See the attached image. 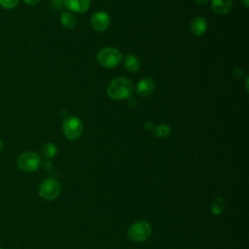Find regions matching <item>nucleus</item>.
<instances>
[{"label":"nucleus","mask_w":249,"mask_h":249,"mask_svg":"<svg viewBox=\"0 0 249 249\" xmlns=\"http://www.w3.org/2000/svg\"><path fill=\"white\" fill-rule=\"evenodd\" d=\"M122 58H123L122 53L118 49L112 48V47H106L99 50L96 55V59L98 63L105 68L116 67L121 62Z\"/></svg>","instance_id":"obj_2"},{"label":"nucleus","mask_w":249,"mask_h":249,"mask_svg":"<svg viewBox=\"0 0 249 249\" xmlns=\"http://www.w3.org/2000/svg\"><path fill=\"white\" fill-rule=\"evenodd\" d=\"M41 158L35 152H24L18 159V167L24 172H34L41 166Z\"/></svg>","instance_id":"obj_6"},{"label":"nucleus","mask_w":249,"mask_h":249,"mask_svg":"<svg viewBox=\"0 0 249 249\" xmlns=\"http://www.w3.org/2000/svg\"><path fill=\"white\" fill-rule=\"evenodd\" d=\"M60 23L66 29H72L77 24V18L71 12H62L60 15Z\"/></svg>","instance_id":"obj_12"},{"label":"nucleus","mask_w":249,"mask_h":249,"mask_svg":"<svg viewBox=\"0 0 249 249\" xmlns=\"http://www.w3.org/2000/svg\"><path fill=\"white\" fill-rule=\"evenodd\" d=\"M156 85L153 79L151 78H144L140 80L136 86V92L139 96L145 97L153 93L155 90Z\"/></svg>","instance_id":"obj_8"},{"label":"nucleus","mask_w":249,"mask_h":249,"mask_svg":"<svg viewBox=\"0 0 249 249\" xmlns=\"http://www.w3.org/2000/svg\"><path fill=\"white\" fill-rule=\"evenodd\" d=\"M153 132H154V134L156 136L162 138V137L168 136L170 134V132H171V129H170L169 125L161 124H159L156 127H153Z\"/></svg>","instance_id":"obj_16"},{"label":"nucleus","mask_w":249,"mask_h":249,"mask_svg":"<svg viewBox=\"0 0 249 249\" xmlns=\"http://www.w3.org/2000/svg\"><path fill=\"white\" fill-rule=\"evenodd\" d=\"M133 91V85L125 77H118L111 81L107 88V94L111 99L123 100L129 98Z\"/></svg>","instance_id":"obj_1"},{"label":"nucleus","mask_w":249,"mask_h":249,"mask_svg":"<svg viewBox=\"0 0 249 249\" xmlns=\"http://www.w3.org/2000/svg\"><path fill=\"white\" fill-rule=\"evenodd\" d=\"M144 127L145 129H153V124L151 122H146L144 124Z\"/></svg>","instance_id":"obj_20"},{"label":"nucleus","mask_w":249,"mask_h":249,"mask_svg":"<svg viewBox=\"0 0 249 249\" xmlns=\"http://www.w3.org/2000/svg\"><path fill=\"white\" fill-rule=\"evenodd\" d=\"M124 65V68L128 72H131V73L137 72L140 68V62H139L138 58L134 54H131V53L125 55Z\"/></svg>","instance_id":"obj_13"},{"label":"nucleus","mask_w":249,"mask_h":249,"mask_svg":"<svg viewBox=\"0 0 249 249\" xmlns=\"http://www.w3.org/2000/svg\"><path fill=\"white\" fill-rule=\"evenodd\" d=\"M3 146H4L3 141L0 139V152H1V151H2V149H3Z\"/></svg>","instance_id":"obj_23"},{"label":"nucleus","mask_w":249,"mask_h":249,"mask_svg":"<svg viewBox=\"0 0 249 249\" xmlns=\"http://www.w3.org/2000/svg\"><path fill=\"white\" fill-rule=\"evenodd\" d=\"M225 207V201L222 197L217 196L213 199L211 206H210V211L213 215H220Z\"/></svg>","instance_id":"obj_15"},{"label":"nucleus","mask_w":249,"mask_h":249,"mask_svg":"<svg viewBox=\"0 0 249 249\" xmlns=\"http://www.w3.org/2000/svg\"><path fill=\"white\" fill-rule=\"evenodd\" d=\"M197 4H199V5H204V4H206L207 2H208V0H195Z\"/></svg>","instance_id":"obj_21"},{"label":"nucleus","mask_w":249,"mask_h":249,"mask_svg":"<svg viewBox=\"0 0 249 249\" xmlns=\"http://www.w3.org/2000/svg\"><path fill=\"white\" fill-rule=\"evenodd\" d=\"M57 153V148L53 143H45L41 148V154L46 159L53 158Z\"/></svg>","instance_id":"obj_14"},{"label":"nucleus","mask_w":249,"mask_h":249,"mask_svg":"<svg viewBox=\"0 0 249 249\" xmlns=\"http://www.w3.org/2000/svg\"><path fill=\"white\" fill-rule=\"evenodd\" d=\"M152 234L151 224L141 220L130 225L127 230V236L131 241L143 242L146 241Z\"/></svg>","instance_id":"obj_3"},{"label":"nucleus","mask_w":249,"mask_h":249,"mask_svg":"<svg viewBox=\"0 0 249 249\" xmlns=\"http://www.w3.org/2000/svg\"><path fill=\"white\" fill-rule=\"evenodd\" d=\"M62 131L69 140H77L84 131V124L80 118L71 116L66 118L62 123Z\"/></svg>","instance_id":"obj_4"},{"label":"nucleus","mask_w":249,"mask_h":249,"mask_svg":"<svg viewBox=\"0 0 249 249\" xmlns=\"http://www.w3.org/2000/svg\"><path fill=\"white\" fill-rule=\"evenodd\" d=\"M63 4L72 12L84 13L89 8L90 0H64Z\"/></svg>","instance_id":"obj_9"},{"label":"nucleus","mask_w":249,"mask_h":249,"mask_svg":"<svg viewBox=\"0 0 249 249\" xmlns=\"http://www.w3.org/2000/svg\"><path fill=\"white\" fill-rule=\"evenodd\" d=\"M0 249H3V248H0Z\"/></svg>","instance_id":"obj_24"},{"label":"nucleus","mask_w":249,"mask_h":249,"mask_svg":"<svg viewBox=\"0 0 249 249\" xmlns=\"http://www.w3.org/2000/svg\"><path fill=\"white\" fill-rule=\"evenodd\" d=\"M211 8L216 14L226 15L231 11L232 2L231 0H212Z\"/></svg>","instance_id":"obj_10"},{"label":"nucleus","mask_w":249,"mask_h":249,"mask_svg":"<svg viewBox=\"0 0 249 249\" xmlns=\"http://www.w3.org/2000/svg\"><path fill=\"white\" fill-rule=\"evenodd\" d=\"M19 0H0V6L5 9H13L18 6Z\"/></svg>","instance_id":"obj_17"},{"label":"nucleus","mask_w":249,"mask_h":249,"mask_svg":"<svg viewBox=\"0 0 249 249\" xmlns=\"http://www.w3.org/2000/svg\"><path fill=\"white\" fill-rule=\"evenodd\" d=\"M245 7H248V0H240Z\"/></svg>","instance_id":"obj_22"},{"label":"nucleus","mask_w":249,"mask_h":249,"mask_svg":"<svg viewBox=\"0 0 249 249\" xmlns=\"http://www.w3.org/2000/svg\"><path fill=\"white\" fill-rule=\"evenodd\" d=\"M52 6H53L55 10H59V9H61V8L64 6V4H63V2H62L61 0H53V1L52 2Z\"/></svg>","instance_id":"obj_18"},{"label":"nucleus","mask_w":249,"mask_h":249,"mask_svg":"<svg viewBox=\"0 0 249 249\" xmlns=\"http://www.w3.org/2000/svg\"><path fill=\"white\" fill-rule=\"evenodd\" d=\"M60 183L53 178L44 180L39 187V196L46 201H53L56 199L60 195Z\"/></svg>","instance_id":"obj_5"},{"label":"nucleus","mask_w":249,"mask_h":249,"mask_svg":"<svg viewBox=\"0 0 249 249\" xmlns=\"http://www.w3.org/2000/svg\"><path fill=\"white\" fill-rule=\"evenodd\" d=\"M206 28H207V22L205 18L202 17H196L193 18V20L191 21L190 29L195 36L202 35L206 31Z\"/></svg>","instance_id":"obj_11"},{"label":"nucleus","mask_w":249,"mask_h":249,"mask_svg":"<svg viewBox=\"0 0 249 249\" xmlns=\"http://www.w3.org/2000/svg\"><path fill=\"white\" fill-rule=\"evenodd\" d=\"M111 19L110 16L105 13L104 11H97L95 12L90 18V25L91 27L96 31H104L106 30L110 25Z\"/></svg>","instance_id":"obj_7"},{"label":"nucleus","mask_w":249,"mask_h":249,"mask_svg":"<svg viewBox=\"0 0 249 249\" xmlns=\"http://www.w3.org/2000/svg\"><path fill=\"white\" fill-rule=\"evenodd\" d=\"M24 2L29 6H35L40 2V0H24Z\"/></svg>","instance_id":"obj_19"}]
</instances>
